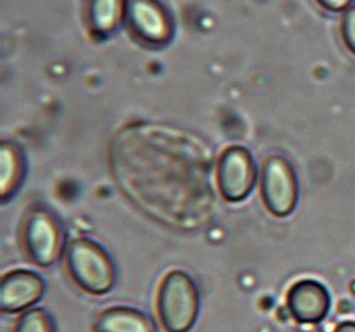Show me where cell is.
<instances>
[{
    "instance_id": "obj_1",
    "label": "cell",
    "mask_w": 355,
    "mask_h": 332,
    "mask_svg": "<svg viewBox=\"0 0 355 332\" xmlns=\"http://www.w3.org/2000/svg\"><path fill=\"white\" fill-rule=\"evenodd\" d=\"M64 267L73 284L89 295H105L116 284L112 258L93 240H71L66 245Z\"/></svg>"
},
{
    "instance_id": "obj_2",
    "label": "cell",
    "mask_w": 355,
    "mask_h": 332,
    "mask_svg": "<svg viewBox=\"0 0 355 332\" xmlns=\"http://www.w3.org/2000/svg\"><path fill=\"white\" fill-rule=\"evenodd\" d=\"M201 309L198 284L182 270L169 272L157 293V315L166 332H190Z\"/></svg>"
},
{
    "instance_id": "obj_3",
    "label": "cell",
    "mask_w": 355,
    "mask_h": 332,
    "mask_svg": "<svg viewBox=\"0 0 355 332\" xmlns=\"http://www.w3.org/2000/svg\"><path fill=\"white\" fill-rule=\"evenodd\" d=\"M261 199L263 204L274 217H288L297 207L299 183L297 176L284 157L272 155L261 166Z\"/></svg>"
},
{
    "instance_id": "obj_4",
    "label": "cell",
    "mask_w": 355,
    "mask_h": 332,
    "mask_svg": "<svg viewBox=\"0 0 355 332\" xmlns=\"http://www.w3.org/2000/svg\"><path fill=\"white\" fill-rule=\"evenodd\" d=\"M21 247L37 267H50L62 251V229L55 217L44 210H31L21 227Z\"/></svg>"
},
{
    "instance_id": "obj_5",
    "label": "cell",
    "mask_w": 355,
    "mask_h": 332,
    "mask_svg": "<svg viewBox=\"0 0 355 332\" xmlns=\"http://www.w3.org/2000/svg\"><path fill=\"white\" fill-rule=\"evenodd\" d=\"M125 20L130 33L144 45H166L174 34L173 18L158 0H128Z\"/></svg>"
},
{
    "instance_id": "obj_6",
    "label": "cell",
    "mask_w": 355,
    "mask_h": 332,
    "mask_svg": "<svg viewBox=\"0 0 355 332\" xmlns=\"http://www.w3.org/2000/svg\"><path fill=\"white\" fill-rule=\"evenodd\" d=\"M217 182L220 195L230 203H240L252 192L256 166L252 155L242 146H231L218 158Z\"/></svg>"
},
{
    "instance_id": "obj_7",
    "label": "cell",
    "mask_w": 355,
    "mask_h": 332,
    "mask_svg": "<svg viewBox=\"0 0 355 332\" xmlns=\"http://www.w3.org/2000/svg\"><path fill=\"white\" fill-rule=\"evenodd\" d=\"M286 309L300 325H316L331 311V293L320 281L300 279L288 290Z\"/></svg>"
},
{
    "instance_id": "obj_8",
    "label": "cell",
    "mask_w": 355,
    "mask_h": 332,
    "mask_svg": "<svg viewBox=\"0 0 355 332\" xmlns=\"http://www.w3.org/2000/svg\"><path fill=\"white\" fill-rule=\"evenodd\" d=\"M44 281L33 270H11L0 281V311L4 315L33 309L44 295Z\"/></svg>"
},
{
    "instance_id": "obj_9",
    "label": "cell",
    "mask_w": 355,
    "mask_h": 332,
    "mask_svg": "<svg viewBox=\"0 0 355 332\" xmlns=\"http://www.w3.org/2000/svg\"><path fill=\"white\" fill-rule=\"evenodd\" d=\"M93 332H157L155 322L144 311L128 306L107 308L96 316Z\"/></svg>"
},
{
    "instance_id": "obj_10",
    "label": "cell",
    "mask_w": 355,
    "mask_h": 332,
    "mask_svg": "<svg viewBox=\"0 0 355 332\" xmlns=\"http://www.w3.org/2000/svg\"><path fill=\"white\" fill-rule=\"evenodd\" d=\"M123 0H89L87 21L94 36L105 37L117 28L125 17Z\"/></svg>"
},
{
    "instance_id": "obj_11",
    "label": "cell",
    "mask_w": 355,
    "mask_h": 332,
    "mask_svg": "<svg viewBox=\"0 0 355 332\" xmlns=\"http://www.w3.org/2000/svg\"><path fill=\"white\" fill-rule=\"evenodd\" d=\"M0 180H2V198H9L17 192L24 176V157L11 142H2L0 146Z\"/></svg>"
},
{
    "instance_id": "obj_12",
    "label": "cell",
    "mask_w": 355,
    "mask_h": 332,
    "mask_svg": "<svg viewBox=\"0 0 355 332\" xmlns=\"http://www.w3.org/2000/svg\"><path fill=\"white\" fill-rule=\"evenodd\" d=\"M11 332H55V322L49 311L33 308L18 316Z\"/></svg>"
},
{
    "instance_id": "obj_13",
    "label": "cell",
    "mask_w": 355,
    "mask_h": 332,
    "mask_svg": "<svg viewBox=\"0 0 355 332\" xmlns=\"http://www.w3.org/2000/svg\"><path fill=\"white\" fill-rule=\"evenodd\" d=\"M341 37L345 46L355 55V6L348 8L341 18Z\"/></svg>"
},
{
    "instance_id": "obj_14",
    "label": "cell",
    "mask_w": 355,
    "mask_h": 332,
    "mask_svg": "<svg viewBox=\"0 0 355 332\" xmlns=\"http://www.w3.org/2000/svg\"><path fill=\"white\" fill-rule=\"evenodd\" d=\"M350 2L352 0H316V4H318L320 8L327 9V11H332V12L348 9Z\"/></svg>"
},
{
    "instance_id": "obj_15",
    "label": "cell",
    "mask_w": 355,
    "mask_h": 332,
    "mask_svg": "<svg viewBox=\"0 0 355 332\" xmlns=\"http://www.w3.org/2000/svg\"><path fill=\"white\" fill-rule=\"evenodd\" d=\"M332 332H355V322H341V324L336 325Z\"/></svg>"
}]
</instances>
